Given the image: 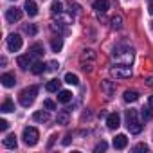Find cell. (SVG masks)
Masks as SVG:
<instances>
[{
    "label": "cell",
    "instance_id": "3957f363",
    "mask_svg": "<svg viewBox=\"0 0 153 153\" xmlns=\"http://www.w3.org/2000/svg\"><path fill=\"white\" fill-rule=\"evenodd\" d=\"M36 96H38V87H36V85L24 88V90L20 92V96H18V99H20V105H22V106H25V108H27V106H31V105L34 103Z\"/></svg>",
    "mask_w": 153,
    "mask_h": 153
},
{
    "label": "cell",
    "instance_id": "7402d4cb",
    "mask_svg": "<svg viewBox=\"0 0 153 153\" xmlns=\"http://www.w3.org/2000/svg\"><path fill=\"white\" fill-rule=\"evenodd\" d=\"M51 29L54 31V33H58V34H67L68 31L63 27V22H52L51 24Z\"/></svg>",
    "mask_w": 153,
    "mask_h": 153
},
{
    "label": "cell",
    "instance_id": "83f0119b",
    "mask_svg": "<svg viewBox=\"0 0 153 153\" xmlns=\"http://www.w3.org/2000/svg\"><path fill=\"white\" fill-rule=\"evenodd\" d=\"M121 27H123V16H121V15H115V16H112V29L119 31Z\"/></svg>",
    "mask_w": 153,
    "mask_h": 153
},
{
    "label": "cell",
    "instance_id": "60d3db41",
    "mask_svg": "<svg viewBox=\"0 0 153 153\" xmlns=\"http://www.w3.org/2000/svg\"><path fill=\"white\" fill-rule=\"evenodd\" d=\"M151 27H153V24H151Z\"/></svg>",
    "mask_w": 153,
    "mask_h": 153
},
{
    "label": "cell",
    "instance_id": "1f68e13d",
    "mask_svg": "<svg viewBox=\"0 0 153 153\" xmlns=\"http://www.w3.org/2000/svg\"><path fill=\"white\" fill-rule=\"evenodd\" d=\"M43 106H45L47 110H54V108H56L54 101H51V99H45V101H43Z\"/></svg>",
    "mask_w": 153,
    "mask_h": 153
},
{
    "label": "cell",
    "instance_id": "4316f807",
    "mask_svg": "<svg viewBox=\"0 0 153 153\" xmlns=\"http://www.w3.org/2000/svg\"><path fill=\"white\" fill-rule=\"evenodd\" d=\"M31 72H33V74H43V72H45V65H43L42 61H34L33 67H31Z\"/></svg>",
    "mask_w": 153,
    "mask_h": 153
},
{
    "label": "cell",
    "instance_id": "d590c367",
    "mask_svg": "<svg viewBox=\"0 0 153 153\" xmlns=\"http://www.w3.org/2000/svg\"><path fill=\"white\" fill-rule=\"evenodd\" d=\"M135 151H148V146L146 144H137L135 146Z\"/></svg>",
    "mask_w": 153,
    "mask_h": 153
},
{
    "label": "cell",
    "instance_id": "e0dca14e",
    "mask_svg": "<svg viewBox=\"0 0 153 153\" xmlns=\"http://www.w3.org/2000/svg\"><path fill=\"white\" fill-rule=\"evenodd\" d=\"M58 101L63 103V105L70 103V101H72V92H68V90H59V92H58Z\"/></svg>",
    "mask_w": 153,
    "mask_h": 153
},
{
    "label": "cell",
    "instance_id": "836d02e7",
    "mask_svg": "<svg viewBox=\"0 0 153 153\" xmlns=\"http://www.w3.org/2000/svg\"><path fill=\"white\" fill-rule=\"evenodd\" d=\"M9 128V123L6 121V119H0V130H2V131H6Z\"/></svg>",
    "mask_w": 153,
    "mask_h": 153
},
{
    "label": "cell",
    "instance_id": "9a60e30c",
    "mask_svg": "<svg viewBox=\"0 0 153 153\" xmlns=\"http://www.w3.org/2000/svg\"><path fill=\"white\" fill-rule=\"evenodd\" d=\"M24 9H25V13H27L29 16H36V15H38V6H36L34 0H27L25 6H24Z\"/></svg>",
    "mask_w": 153,
    "mask_h": 153
},
{
    "label": "cell",
    "instance_id": "6da1fadb",
    "mask_svg": "<svg viewBox=\"0 0 153 153\" xmlns=\"http://www.w3.org/2000/svg\"><path fill=\"white\" fill-rule=\"evenodd\" d=\"M112 58H114L119 65H131V61H133V51H131L130 47H123V45H119V47L114 49Z\"/></svg>",
    "mask_w": 153,
    "mask_h": 153
},
{
    "label": "cell",
    "instance_id": "f546056e",
    "mask_svg": "<svg viewBox=\"0 0 153 153\" xmlns=\"http://www.w3.org/2000/svg\"><path fill=\"white\" fill-rule=\"evenodd\" d=\"M24 31H25V33H27V34H31V36H34V34H36V31H38V29H36V27H34V25H33V24H29V25H24Z\"/></svg>",
    "mask_w": 153,
    "mask_h": 153
},
{
    "label": "cell",
    "instance_id": "e575fe53",
    "mask_svg": "<svg viewBox=\"0 0 153 153\" xmlns=\"http://www.w3.org/2000/svg\"><path fill=\"white\" fill-rule=\"evenodd\" d=\"M47 67H49V70H58V68H59V63H58V61H51Z\"/></svg>",
    "mask_w": 153,
    "mask_h": 153
},
{
    "label": "cell",
    "instance_id": "52a82bcc",
    "mask_svg": "<svg viewBox=\"0 0 153 153\" xmlns=\"http://www.w3.org/2000/svg\"><path fill=\"white\" fill-rule=\"evenodd\" d=\"M7 49H9L11 52H18V51L22 49V36L16 34V33L9 34V36H7Z\"/></svg>",
    "mask_w": 153,
    "mask_h": 153
},
{
    "label": "cell",
    "instance_id": "8d00e7d4",
    "mask_svg": "<svg viewBox=\"0 0 153 153\" xmlns=\"http://www.w3.org/2000/svg\"><path fill=\"white\" fill-rule=\"evenodd\" d=\"M63 144H65V146H68V144H70V135H65V139H63Z\"/></svg>",
    "mask_w": 153,
    "mask_h": 153
},
{
    "label": "cell",
    "instance_id": "484cf974",
    "mask_svg": "<svg viewBox=\"0 0 153 153\" xmlns=\"http://www.w3.org/2000/svg\"><path fill=\"white\" fill-rule=\"evenodd\" d=\"M65 83H68V85H79V78L76 74L68 72V74H65Z\"/></svg>",
    "mask_w": 153,
    "mask_h": 153
},
{
    "label": "cell",
    "instance_id": "b9f144b4",
    "mask_svg": "<svg viewBox=\"0 0 153 153\" xmlns=\"http://www.w3.org/2000/svg\"><path fill=\"white\" fill-rule=\"evenodd\" d=\"M151 2H153V0H151Z\"/></svg>",
    "mask_w": 153,
    "mask_h": 153
},
{
    "label": "cell",
    "instance_id": "ffe728a7",
    "mask_svg": "<svg viewBox=\"0 0 153 153\" xmlns=\"http://www.w3.org/2000/svg\"><path fill=\"white\" fill-rule=\"evenodd\" d=\"M68 121H70L68 110H63V112H59V114L56 115V123H58V124H68Z\"/></svg>",
    "mask_w": 153,
    "mask_h": 153
},
{
    "label": "cell",
    "instance_id": "5b68a950",
    "mask_svg": "<svg viewBox=\"0 0 153 153\" xmlns=\"http://www.w3.org/2000/svg\"><path fill=\"white\" fill-rule=\"evenodd\" d=\"M22 139H24V142H25L27 146H36L38 139H40V133H38V130H36L34 126H27V128H24Z\"/></svg>",
    "mask_w": 153,
    "mask_h": 153
},
{
    "label": "cell",
    "instance_id": "ba28073f",
    "mask_svg": "<svg viewBox=\"0 0 153 153\" xmlns=\"http://www.w3.org/2000/svg\"><path fill=\"white\" fill-rule=\"evenodd\" d=\"M101 92H103L108 99H112V97L115 96V83L110 81V79H103V81H101Z\"/></svg>",
    "mask_w": 153,
    "mask_h": 153
},
{
    "label": "cell",
    "instance_id": "8992f818",
    "mask_svg": "<svg viewBox=\"0 0 153 153\" xmlns=\"http://www.w3.org/2000/svg\"><path fill=\"white\" fill-rule=\"evenodd\" d=\"M110 74L115 79H128V78H131V68H130V65H117V67L110 68Z\"/></svg>",
    "mask_w": 153,
    "mask_h": 153
},
{
    "label": "cell",
    "instance_id": "2e32d148",
    "mask_svg": "<svg viewBox=\"0 0 153 153\" xmlns=\"http://www.w3.org/2000/svg\"><path fill=\"white\" fill-rule=\"evenodd\" d=\"M29 54H31L33 58H40V56H43V45H42V43H34V45H31V47H29Z\"/></svg>",
    "mask_w": 153,
    "mask_h": 153
},
{
    "label": "cell",
    "instance_id": "d6986e66",
    "mask_svg": "<svg viewBox=\"0 0 153 153\" xmlns=\"http://www.w3.org/2000/svg\"><path fill=\"white\" fill-rule=\"evenodd\" d=\"M16 144H18V140H16V135H15V133L7 135V137L4 139V146H6V148H9V149H15V148H16Z\"/></svg>",
    "mask_w": 153,
    "mask_h": 153
},
{
    "label": "cell",
    "instance_id": "5bb4252c",
    "mask_svg": "<svg viewBox=\"0 0 153 153\" xmlns=\"http://www.w3.org/2000/svg\"><path fill=\"white\" fill-rule=\"evenodd\" d=\"M126 144H128V137H126L124 133H119V135L114 139V148H115V149H124Z\"/></svg>",
    "mask_w": 153,
    "mask_h": 153
},
{
    "label": "cell",
    "instance_id": "9c48e42d",
    "mask_svg": "<svg viewBox=\"0 0 153 153\" xmlns=\"http://www.w3.org/2000/svg\"><path fill=\"white\" fill-rule=\"evenodd\" d=\"M22 18V11L18 9V7H9L7 11H6V20L9 22V24H15V22H18Z\"/></svg>",
    "mask_w": 153,
    "mask_h": 153
},
{
    "label": "cell",
    "instance_id": "74e56055",
    "mask_svg": "<svg viewBox=\"0 0 153 153\" xmlns=\"http://www.w3.org/2000/svg\"><path fill=\"white\" fill-rule=\"evenodd\" d=\"M149 106L153 108V96H149Z\"/></svg>",
    "mask_w": 153,
    "mask_h": 153
},
{
    "label": "cell",
    "instance_id": "30bf717a",
    "mask_svg": "<svg viewBox=\"0 0 153 153\" xmlns=\"http://www.w3.org/2000/svg\"><path fill=\"white\" fill-rule=\"evenodd\" d=\"M16 63H18V67H22L24 70H27V68H31L33 67V56L31 54H22V56H18L16 58Z\"/></svg>",
    "mask_w": 153,
    "mask_h": 153
},
{
    "label": "cell",
    "instance_id": "44dd1931",
    "mask_svg": "<svg viewBox=\"0 0 153 153\" xmlns=\"http://www.w3.org/2000/svg\"><path fill=\"white\" fill-rule=\"evenodd\" d=\"M123 97H124L126 103H135V101L139 99V92H135V90H126Z\"/></svg>",
    "mask_w": 153,
    "mask_h": 153
},
{
    "label": "cell",
    "instance_id": "ab89813d",
    "mask_svg": "<svg viewBox=\"0 0 153 153\" xmlns=\"http://www.w3.org/2000/svg\"><path fill=\"white\" fill-rule=\"evenodd\" d=\"M149 15H153V4L149 6Z\"/></svg>",
    "mask_w": 153,
    "mask_h": 153
},
{
    "label": "cell",
    "instance_id": "ac0fdd59",
    "mask_svg": "<svg viewBox=\"0 0 153 153\" xmlns=\"http://www.w3.org/2000/svg\"><path fill=\"white\" fill-rule=\"evenodd\" d=\"M33 121H36V123H47L49 121V114L43 112V110H38V112L33 114Z\"/></svg>",
    "mask_w": 153,
    "mask_h": 153
},
{
    "label": "cell",
    "instance_id": "f1b7e54d",
    "mask_svg": "<svg viewBox=\"0 0 153 153\" xmlns=\"http://www.w3.org/2000/svg\"><path fill=\"white\" fill-rule=\"evenodd\" d=\"M151 108V106H149ZM148 106H144V108H140V117H142V121H149L151 119V110H149Z\"/></svg>",
    "mask_w": 153,
    "mask_h": 153
},
{
    "label": "cell",
    "instance_id": "7a4b0ae2",
    "mask_svg": "<svg viewBox=\"0 0 153 153\" xmlns=\"http://www.w3.org/2000/svg\"><path fill=\"white\" fill-rule=\"evenodd\" d=\"M96 63V51L94 49H83L79 54V65L85 72H92Z\"/></svg>",
    "mask_w": 153,
    "mask_h": 153
},
{
    "label": "cell",
    "instance_id": "cb8c5ba5",
    "mask_svg": "<svg viewBox=\"0 0 153 153\" xmlns=\"http://www.w3.org/2000/svg\"><path fill=\"white\" fill-rule=\"evenodd\" d=\"M59 85H61V81H58V79H51L49 83H47V92H59Z\"/></svg>",
    "mask_w": 153,
    "mask_h": 153
},
{
    "label": "cell",
    "instance_id": "f35d334b",
    "mask_svg": "<svg viewBox=\"0 0 153 153\" xmlns=\"http://www.w3.org/2000/svg\"><path fill=\"white\" fill-rule=\"evenodd\" d=\"M148 85H153V78H149V79H148Z\"/></svg>",
    "mask_w": 153,
    "mask_h": 153
},
{
    "label": "cell",
    "instance_id": "4fadbf2b",
    "mask_svg": "<svg viewBox=\"0 0 153 153\" xmlns=\"http://www.w3.org/2000/svg\"><path fill=\"white\" fill-rule=\"evenodd\" d=\"M94 9H96V13L103 15V13H106L110 9V2H108V0H96V2H94Z\"/></svg>",
    "mask_w": 153,
    "mask_h": 153
},
{
    "label": "cell",
    "instance_id": "277c9868",
    "mask_svg": "<svg viewBox=\"0 0 153 153\" xmlns=\"http://www.w3.org/2000/svg\"><path fill=\"white\" fill-rule=\"evenodd\" d=\"M126 126H128L130 133H140L142 131V124L137 119V110H128L126 112Z\"/></svg>",
    "mask_w": 153,
    "mask_h": 153
},
{
    "label": "cell",
    "instance_id": "603a6c76",
    "mask_svg": "<svg viewBox=\"0 0 153 153\" xmlns=\"http://www.w3.org/2000/svg\"><path fill=\"white\" fill-rule=\"evenodd\" d=\"M51 47H52V52H59V51H61V47H63V40H61L59 36L52 38V42H51Z\"/></svg>",
    "mask_w": 153,
    "mask_h": 153
},
{
    "label": "cell",
    "instance_id": "4dcf8cb0",
    "mask_svg": "<svg viewBox=\"0 0 153 153\" xmlns=\"http://www.w3.org/2000/svg\"><path fill=\"white\" fill-rule=\"evenodd\" d=\"M106 148H108V144H106L105 140H101V142H99V144H97V146L94 148V151H96V153H99V151H105Z\"/></svg>",
    "mask_w": 153,
    "mask_h": 153
},
{
    "label": "cell",
    "instance_id": "7c38bea8",
    "mask_svg": "<svg viewBox=\"0 0 153 153\" xmlns=\"http://www.w3.org/2000/svg\"><path fill=\"white\" fill-rule=\"evenodd\" d=\"M0 81H2V85L4 87H15V83H16V78H15V74H11V72H6V74H2L0 76Z\"/></svg>",
    "mask_w": 153,
    "mask_h": 153
},
{
    "label": "cell",
    "instance_id": "8fae6325",
    "mask_svg": "<svg viewBox=\"0 0 153 153\" xmlns=\"http://www.w3.org/2000/svg\"><path fill=\"white\" fill-rule=\"evenodd\" d=\"M106 126H108L110 130H115V128H119V126H121V115H119L117 112H114V114H108V117H106Z\"/></svg>",
    "mask_w": 153,
    "mask_h": 153
},
{
    "label": "cell",
    "instance_id": "d4e9b609",
    "mask_svg": "<svg viewBox=\"0 0 153 153\" xmlns=\"http://www.w3.org/2000/svg\"><path fill=\"white\" fill-rule=\"evenodd\" d=\"M0 110H2L4 114H9V112H15V105H13V101H11V99H6V101L2 103V106H0Z\"/></svg>",
    "mask_w": 153,
    "mask_h": 153
},
{
    "label": "cell",
    "instance_id": "d6a6232c",
    "mask_svg": "<svg viewBox=\"0 0 153 153\" xmlns=\"http://www.w3.org/2000/svg\"><path fill=\"white\" fill-rule=\"evenodd\" d=\"M61 11H63V9H61V4H59V2H54V4H52V13H58V15H59Z\"/></svg>",
    "mask_w": 153,
    "mask_h": 153
}]
</instances>
